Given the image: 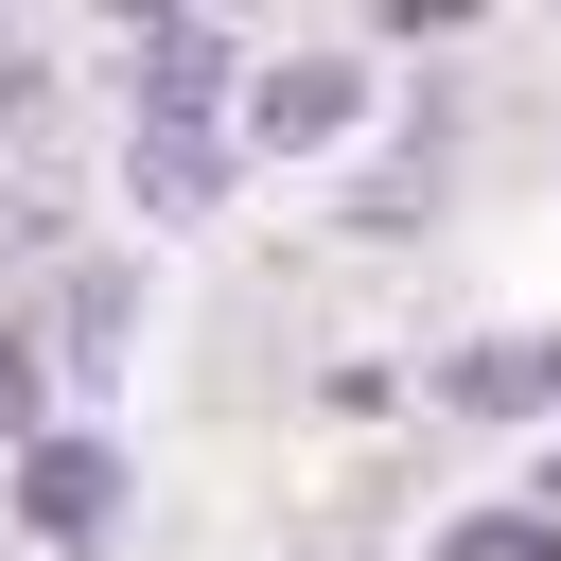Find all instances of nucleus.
I'll list each match as a JSON object with an SVG mask.
<instances>
[{
    "instance_id": "4",
    "label": "nucleus",
    "mask_w": 561,
    "mask_h": 561,
    "mask_svg": "<svg viewBox=\"0 0 561 561\" xmlns=\"http://www.w3.org/2000/svg\"><path fill=\"white\" fill-rule=\"evenodd\" d=\"M0 421H18V351H0Z\"/></svg>"
},
{
    "instance_id": "1",
    "label": "nucleus",
    "mask_w": 561,
    "mask_h": 561,
    "mask_svg": "<svg viewBox=\"0 0 561 561\" xmlns=\"http://www.w3.org/2000/svg\"><path fill=\"white\" fill-rule=\"evenodd\" d=\"M105 508H123V473H105L88 438H70V456H35V526H70V543H88Z\"/></svg>"
},
{
    "instance_id": "2",
    "label": "nucleus",
    "mask_w": 561,
    "mask_h": 561,
    "mask_svg": "<svg viewBox=\"0 0 561 561\" xmlns=\"http://www.w3.org/2000/svg\"><path fill=\"white\" fill-rule=\"evenodd\" d=\"M543 386H561V351H473V386H456V403H543Z\"/></svg>"
},
{
    "instance_id": "3",
    "label": "nucleus",
    "mask_w": 561,
    "mask_h": 561,
    "mask_svg": "<svg viewBox=\"0 0 561 561\" xmlns=\"http://www.w3.org/2000/svg\"><path fill=\"white\" fill-rule=\"evenodd\" d=\"M456 561H561V543H543V526H473Z\"/></svg>"
}]
</instances>
